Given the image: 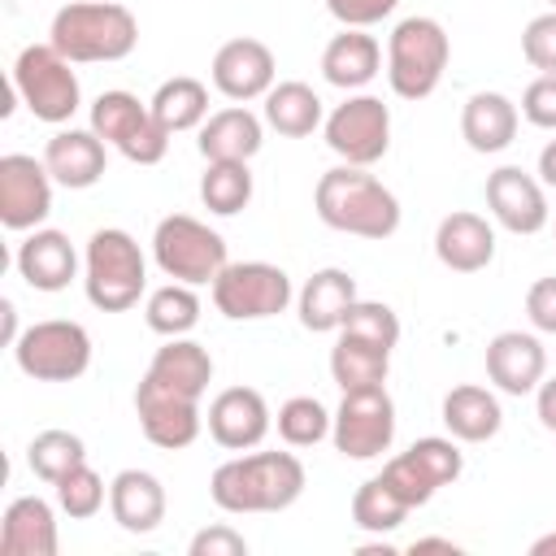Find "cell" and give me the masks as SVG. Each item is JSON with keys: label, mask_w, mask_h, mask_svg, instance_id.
<instances>
[{"label": "cell", "mask_w": 556, "mask_h": 556, "mask_svg": "<svg viewBox=\"0 0 556 556\" xmlns=\"http://www.w3.org/2000/svg\"><path fill=\"white\" fill-rule=\"evenodd\" d=\"M208 495L222 513H282L304 495V465L291 452H252L213 469Z\"/></svg>", "instance_id": "1"}, {"label": "cell", "mask_w": 556, "mask_h": 556, "mask_svg": "<svg viewBox=\"0 0 556 556\" xmlns=\"http://www.w3.org/2000/svg\"><path fill=\"white\" fill-rule=\"evenodd\" d=\"M317 217L330 230L356 235V239H391L400 230V200L387 191L365 165H334L317 178L313 191Z\"/></svg>", "instance_id": "2"}, {"label": "cell", "mask_w": 556, "mask_h": 556, "mask_svg": "<svg viewBox=\"0 0 556 556\" xmlns=\"http://www.w3.org/2000/svg\"><path fill=\"white\" fill-rule=\"evenodd\" d=\"M48 43L74 61V65H91V61H122L135 52L139 43V22L126 4L113 0H74L65 9H56Z\"/></svg>", "instance_id": "3"}, {"label": "cell", "mask_w": 556, "mask_h": 556, "mask_svg": "<svg viewBox=\"0 0 556 556\" xmlns=\"http://www.w3.org/2000/svg\"><path fill=\"white\" fill-rule=\"evenodd\" d=\"M83 287L100 313L135 308L148 287V265H143L139 243L117 226L96 230L87 239V256H83Z\"/></svg>", "instance_id": "4"}, {"label": "cell", "mask_w": 556, "mask_h": 556, "mask_svg": "<svg viewBox=\"0 0 556 556\" xmlns=\"http://www.w3.org/2000/svg\"><path fill=\"white\" fill-rule=\"evenodd\" d=\"M452 56V39L434 17H404L387 39V83L400 100H426Z\"/></svg>", "instance_id": "5"}, {"label": "cell", "mask_w": 556, "mask_h": 556, "mask_svg": "<svg viewBox=\"0 0 556 556\" xmlns=\"http://www.w3.org/2000/svg\"><path fill=\"white\" fill-rule=\"evenodd\" d=\"M74 61H65L52 43H30L17 52L13 61V91L17 100L48 126H61L78 113L83 104V87L78 74L70 70Z\"/></svg>", "instance_id": "6"}, {"label": "cell", "mask_w": 556, "mask_h": 556, "mask_svg": "<svg viewBox=\"0 0 556 556\" xmlns=\"http://www.w3.org/2000/svg\"><path fill=\"white\" fill-rule=\"evenodd\" d=\"M152 256H156L165 278L187 282V287L213 282L230 265L226 261V239L217 230H208L200 217H187V213H169V217L156 222Z\"/></svg>", "instance_id": "7"}, {"label": "cell", "mask_w": 556, "mask_h": 556, "mask_svg": "<svg viewBox=\"0 0 556 556\" xmlns=\"http://www.w3.org/2000/svg\"><path fill=\"white\" fill-rule=\"evenodd\" d=\"M13 356L35 382H74L91 365V334L70 317H48L17 334Z\"/></svg>", "instance_id": "8"}, {"label": "cell", "mask_w": 556, "mask_h": 556, "mask_svg": "<svg viewBox=\"0 0 556 556\" xmlns=\"http://www.w3.org/2000/svg\"><path fill=\"white\" fill-rule=\"evenodd\" d=\"M91 130L135 165H156L169 152V130L156 122L152 104H139L130 91H100L91 104Z\"/></svg>", "instance_id": "9"}, {"label": "cell", "mask_w": 556, "mask_h": 556, "mask_svg": "<svg viewBox=\"0 0 556 556\" xmlns=\"http://www.w3.org/2000/svg\"><path fill=\"white\" fill-rule=\"evenodd\" d=\"M291 278L287 269L269 261H235L213 278V304L230 321H261L278 317L291 304Z\"/></svg>", "instance_id": "10"}, {"label": "cell", "mask_w": 556, "mask_h": 556, "mask_svg": "<svg viewBox=\"0 0 556 556\" xmlns=\"http://www.w3.org/2000/svg\"><path fill=\"white\" fill-rule=\"evenodd\" d=\"M334 452L348 460H374L391 447L395 439V404L387 387H365V391H343V404L330 426Z\"/></svg>", "instance_id": "11"}, {"label": "cell", "mask_w": 556, "mask_h": 556, "mask_svg": "<svg viewBox=\"0 0 556 556\" xmlns=\"http://www.w3.org/2000/svg\"><path fill=\"white\" fill-rule=\"evenodd\" d=\"M460 469H465L460 447H456L452 439L430 434V439H417L408 452L391 456V460L382 465V482H387V486H391L408 508H421V504H430V500H434V491H439V486L456 482V478H460Z\"/></svg>", "instance_id": "12"}, {"label": "cell", "mask_w": 556, "mask_h": 556, "mask_svg": "<svg viewBox=\"0 0 556 556\" xmlns=\"http://www.w3.org/2000/svg\"><path fill=\"white\" fill-rule=\"evenodd\" d=\"M321 126L330 152L343 156V165H374L391 148V113L378 96H348Z\"/></svg>", "instance_id": "13"}, {"label": "cell", "mask_w": 556, "mask_h": 556, "mask_svg": "<svg viewBox=\"0 0 556 556\" xmlns=\"http://www.w3.org/2000/svg\"><path fill=\"white\" fill-rule=\"evenodd\" d=\"M52 213V174L26 152L0 156V222L9 230H35Z\"/></svg>", "instance_id": "14"}, {"label": "cell", "mask_w": 556, "mask_h": 556, "mask_svg": "<svg viewBox=\"0 0 556 556\" xmlns=\"http://www.w3.org/2000/svg\"><path fill=\"white\" fill-rule=\"evenodd\" d=\"M213 382V356L208 348H200L195 339H169L165 348H156L152 365L143 369L139 387L143 391H161V395H174V400H195L208 391Z\"/></svg>", "instance_id": "15"}, {"label": "cell", "mask_w": 556, "mask_h": 556, "mask_svg": "<svg viewBox=\"0 0 556 556\" xmlns=\"http://www.w3.org/2000/svg\"><path fill=\"white\" fill-rule=\"evenodd\" d=\"M208 74H213V87H217L226 100L248 104V100L269 96L278 65H274V52H269L261 39H248V35H243V39H226V43L217 48Z\"/></svg>", "instance_id": "16"}, {"label": "cell", "mask_w": 556, "mask_h": 556, "mask_svg": "<svg viewBox=\"0 0 556 556\" xmlns=\"http://www.w3.org/2000/svg\"><path fill=\"white\" fill-rule=\"evenodd\" d=\"M486 208L495 213V222L513 235H539L547 226V195L543 182L530 178L517 165H500L486 178Z\"/></svg>", "instance_id": "17"}, {"label": "cell", "mask_w": 556, "mask_h": 556, "mask_svg": "<svg viewBox=\"0 0 556 556\" xmlns=\"http://www.w3.org/2000/svg\"><path fill=\"white\" fill-rule=\"evenodd\" d=\"M208 434L230 447V452H248L269 434V404L261 391L252 387H226L213 395L208 404Z\"/></svg>", "instance_id": "18"}, {"label": "cell", "mask_w": 556, "mask_h": 556, "mask_svg": "<svg viewBox=\"0 0 556 556\" xmlns=\"http://www.w3.org/2000/svg\"><path fill=\"white\" fill-rule=\"evenodd\" d=\"M543 369H547V352L526 330H500L486 343V378L504 395H530V391H539Z\"/></svg>", "instance_id": "19"}, {"label": "cell", "mask_w": 556, "mask_h": 556, "mask_svg": "<svg viewBox=\"0 0 556 556\" xmlns=\"http://www.w3.org/2000/svg\"><path fill=\"white\" fill-rule=\"evenodd\" d=\"M17 274L26 287L35 291H65L78 274V252L74 243L61 235V230H30L22 243H17Z\"/></svg>", "instance_id": "20"}, {"label": "cell", "mask_w": 556, "mask_h": 556, "mask_svg": "<svg viewBox=\"0 0 556 556\" xmlns=\"http://www.w3.org/2000/svg\"><path fill=\"white\" fill-rule=\"evenodd\" d=\"M109 513L126 534H152L165 521V486L148 469H122L109 482Z\"/></svg>", "instance_id": "21"}, {"label": "cell", "mask_w": 556, "mask_h": 556, "mask_svg": "<svg viewBox=\"0 0 556 556\" xmlns=\"http://www.w3.org/2000/svg\"><path fill=\"white\" fill-rule=\"evenodd\" d=\"M43 165L52 174V182L70 187V191H83V187H96L104 178V139L96 130H56L43 148Z\"/></svg>", "instance_id": "22"}, {"label": "cell", "mask_w": 556, "mask_h": 556, "mask_svg": "<svg viewBox=\"0 0 556 556\" xmlns=\"http://www.w3.org/2000/svg\"><path fill=\"white\" fill-rule=\"evenodd\" d=\"M434 256L456 274H478L495 256V230L486 226V217L456 208L434 230Z\"/></svg>", "instance_id": "23"}, {"label": "cell", "mask_w": 556, "mask_h": 556, "mask_svg": "<svg viewBox=\"0 0 556 556\" xmlns=\"http://www.w3.org/2000/svg\"><path fill=\"white\" fill-rule=\"evenodd\" d=\"M135 413H139V426H143L148 443H156L165 452L191 447L195 434H200V404L195 400H174V395L135 387Z\"/></svg>", "instance_id": "24"}, {"label": "cell", "mask_w": 556, "mask_h": 556, "mask_svg": "<svg viewBox=\"0 0 556 556\" xmlns=\"http://www.w3.org/2000/svg\"><path fill=\"white\" fill-rule=\"evenodd\" d=\"M0 556H56V517L39 495H17L0 521Z\"/></svg>", "instance_id": "25"}, {"label": "cell", "mask_w": 556, "mask_h": 556, "mask_svg": "<svg viewBox=\"0 0 556 556\" xmlns=\"http://www.w3.org/2000/svg\"><path fill=\"white\" fill-rule=\"evenodd\" d=\"M261 117L243 104L217 109L208 113V122L200 126V156L204 161H252L261 152Z\"/></svg>", "instance_id": "26"}, {"label": "cell", "mask_w": 556, "mask_h": 556, "mask_svg": "<svg viewBox=\"0 0 556 556\" xmlns=\"http://www.w3.org/2000/svg\"><path fill=\"white\" fill-rule=\"evenodd\" d=\"M356 300V278L348 269H317L300 291V326L313 334L339 330Z\"/></svg>", "instance_id": "27"}, {"label": "cell", "mask_w": 556, "mask_h": 556, "mask_svg": "<svg viewBox=\"0 0 556 556\" xmlns=\"http://www.w3.org/2000/svg\"><path fill=\"white\" fill-rule=\"evenodd\" d=\"M460 135L473 152H504L517 139V104L500 91H473L460 109Z\"/></svg>", "instance_id": "28"}, {"label": "cell", "mask_w": 556, "mask_h": 556, "mask_svg": "<svg viewBox=\"0 0 556 556\" xmlns=\"http://www.w3.org/2000/svg\"><path fill=\"white\" fill-rule=\"evenodd\" d=\"M382 65V48L374 35L356 30V26H343V35H334L321 52V74L330 87H343V91H356L365 83H374Z\"/></svg>", "instance_id": "29"}, {"label": "cell", "mask_w": 556, "mask_h": 556, "mask_svg": "<svg viewBox=\"0 0 556 556\" xmlns=\"http://www.w3.org/2000/svg\"><path fill=\"white\" fill-rule=\"evenodd\" d=\"M443 426L452 430V439L460 443H486L500 434L504 426V413H500V400L486 391V387H452L443 395Z\"/></svg>", "instance_id": "30"}, {"label": "cell", "mask_w": 556, "mask_h": 556, "mask_svg": "<svg viewBox=\"0 0 556 556\" xmlns=\"http://www.w3.org/2000/svg\"><path fill=\"white\" fill-rule=\"evenodd\" d=\"M391 369V352L378 343H365L356 334L339 330V343L330 348V378L339 382V391H365V387H382Z\"/></svg>", "instance_id": "31"}, {"label": "cell", "mask_w": 556, "mask_h": 556, "mask_svg": "<svg viewBox=\"0 0 556 556\" xmlns=\"http://www.w3.org/2000/svg\"><path fill=\"white\" fill-rule=\"evenodd\" d=\"M265 122L287 139H304L326 122L321 117V96L308 83H295V78L274 83L269 96H265Z\"/></svg>", "instance_id": "32"}, {"label": "cell", "mask_w": 556, "mask_h": 556, "mask_svg": "<svg viewBox=\"0 0 556 556\" xmlns=\"http://www.w3.org/2000/svg\"><path fill=\"white\" fill-rule=\"evenodd\" d=\"M148 104H152L156 122H161L169 135H178V130H195V126L208 122V87H204L200 78H191V74L165 78Z\"/></svg>", "instance_id": "33"}, {"label": "cell", "mask_w": 556, "mask_h": 556, "mask_svg": "<svg viewBox=\"0 0 556 556\" xmlns=\"http://www.w3.org/2000/svg\"><path fill=\"white\" fill-rule=\"evenodd\" d=\"M143 317H148V330H156L165 339H182L200 321V295L187 282H165V287H156L148 295Z\"/></svg>", "instance_id": "34"}, {"label": "cell", "mask_w": 556, "mask_h": 556, "mask_svg": "<svg viewBox=\"0 0 556 556\" xmlns=\"http://www.w3.org/2000/svg\"><path fill=\"white\" fill-rule=\"evenodd\" d=\"M200 200L217 217H235L252 200V169L248 161H208L200 178Z\"/></svg>", "instance_id": "35"}, {"label": "cell", "mask_w": 556, "mask_h": 556, "mask_svg": "<svg viewBox=\"0 0 556 556\" xmlns=\"http://www.w3.org/2000/svg\"><path fill=\"white\" fill-rule=\"evenodd\" d=\"M83 460H87V447H83V439L74 430H39L30 439V447H26V465L43 482H61Z\"/></svg>", "instance_id": "36"}, {"label": "cell", "mask_w": 556, "mask_h": 556, "mask_svg": "<svg viewBox=\"0 0 556 556\" xmlns=\"http://www.w3.org/2000/svg\"><path fill=\"white\" fill-rule=\"evenodd\" d=\"M408 513H413V508L382 482V473L369 478V482H361L356 495H352V521H356L361 530H369V534H391V530H400Z\"/></svg>", "instance_id": "37"}, {"label": "cell", "mask_w": 556, "mask_h": 556, "mask_svg": "<svg viewBox=\"0 0 556 556\" xmlns=\"http://www.w3.org/2000/svg\"><path fill=\"white\" fill-rule=\"evenodd\" d=\"M330 426H334V417H330L326 404L313 400V395H291V400L278 408V434H282L291 447H313V443H321V439L330 434Z\"/></svg>", "instance_id": "38"}, {"label": "cell", "mask_w": 556, "mask_h": 556, "mask_svg": "<svg viewBox=\"0 0 556 556\" xmlns=\"http://www.w3.org/2000/svg\"><path fill=\"white\" fill-rule=\"evenodd\" d=\"M56 486V504H61V513L65 517H74V521H87V517H96L100 508H104V478L83 460V465H74L61 482H52Z\"/></svg>", "instance_id": "39"}, {"label": "cell", "mask_w": 556, "mask_h": 556, "mask_svg": "<svg viewBox=\"0 0 556 556\" xmlns=\"http://www.w3.org/2000/svg\"><path fill=\"white\" fill-rule=\"evenodd\" d=\"M339 330H343V334H356V339H365V343H378V348H387V352L400 343V317H395V308L382 304V300H356V304L348 308V317H343Z\"/></svg>", "instance_id": "40"}, {"label": "cell", "mask_w": 556, "mask_h": 556, "mask_svg": "<svg viewBox=\"0 0 556 556\" xmlns=\"http://www.w3.org/2000/svg\"><path fill=\"white\" fill-rule=\"evenodd\" d=\"M521 56L534 70L556 74V9H547V13H539V17L526 22V30H521Z\"/></svg>", "instance_id": "41"}, {"label": "cell", "mask_w": 556, "mask_h": 556, "mask_svg": "<svg viewBox=\"0 0 556 556\" xmlns=\"http://www.w3.org/2000/svg\"><path fill=\"white\" fill-rule=\"evenodd\" d=\"M521 117L539 130H556V74H539L521 96Z\"/></svg>", "instance_id": "42"}, {"label": "cell", "mask_w": 556, "mask_h": 556, "mask_svg": "<svg viewBox=\"0 0 556 556\" xmlns=\"http://www.w3.org/2000/svg\"><path fill=\"white\" fill-rule=\"evenodd\" d=\"M191 556H248V539L235 526H204L187 543Z\"/></svg>", "instance_id": "43"}, {"label": "cell", "mask_w": 556, "mask_h": 556, "mask_svg": "<svg viewBox=\"0 0 556 556\" xmlns=\"http://www.w3.org/2000/svg\"><path fill=\"white\" fill-rule=\"evenodd\" d=\"M395 4H400V0H326L330 17L343 22V26H356V30H365V26L382 22V17H391Z\"/></svg>", "instance_id": "44"}, {"label": "cell", "mask_w": 556, "mask_h": 556, "mask_svg": "<svg viewBox=\"0 0 556 556\" xmlns=\"http://www.w3.org/2000/svg\"><path fill=\"white\" fill-rule=\"evenodd\" d=\"M526 317L534 321V330L556 334V274H552V278H539V282L526 291Z\"/></svg>", "instance_id": "45"}, {"label": "cell", "mask_w": 556, "mask_h": 556, "mask_svg": "<svg viewBox=\"0 0 556 556\" xmlns=\"http://www.w3.org/2000/svg\"><path fill=\"white\" fill-rule=\"evenodd\" d=\"M534 408H539V421H543V430H552V434H556V378H547V382H539V395H534Z\"/></svg>", "instance_id": "46"}, {"label": "cell", "mask_w": 556, "mask_h": 556, "mask_svg": "<svg viewBox=\"0 0 556 556\" xmlns=\"http://www.w3.org/2000/svg\"><path fill=\"white\" fill-rule=\"evenodd\" d=\"M408 552H413V556H421V552H447V556H456L460 547H456L452 539H413Z\"/></svg>", "instance_id": "47"}, {"label": "cell", "mask_w": 556, "mask_h": 556, "mask_svg": "<svg viewBox=\"0 0 556 556\" xmlns=\"http://www.w3.org/2000/svg\"><path fill=\"white\" fill-rule=\"evenodd\" d=\"M539 178L547 187H556V139H547V148L539 152Z\"/></svg>", "instance_id": "48"}, {"label": "cell", "mask_w": 556, "mask_h": 556, "mask_svg": "<svg viewBox=\"0 0 556 556\" xmlns=\"http://www.w3.org/2000/svg\"><path fill=\"white\" fill-rule=\"evenodd\" d=\"M0 313H4V339H9V348H13V343H17V308H13V300H4Z\"/></svg>", "instance_id": "49"}, {"label": "cell", "mask_w": 556, "mask_h": 556, "mask_svg": "<svg viewBox=\"0 0 556 556\" xmlns=\"http://www.w3.org/2000/svg\"><path fill=\"white\" fill-rule=\"evenodd\" d=\"M530 556H556V530H552V534H539V539L530 543Z\"/></svg>", "instance_id": "50"}, {"label": "cell", "mask_w": 556, "mask_h": 556, "mask_svg": "<svg viewBox=\"0 0 556 556\" xmlns=\"http://www.w3.org/2000/svg\"><path fill=\"white\" fill-rule=\"evenodd\" d=\"M356 552H361V556H395V547H391V543H382V539H378V543H361Z\"/></svg>", "instance_id": "51"}, {"label": "cell", "mask_w": 556, "mask_h": 556, "mask_svg": "<svg viewBox=\"0 0 556 556\" xmlns=\"http://www.w3.org/2000/svg\"><path fill=\"white\" fill-rule=\"evenodd\" d=\"M547 4H552V9H556V0H547Z\"/></svg>", "instance_id": "52"}]
</instances>
